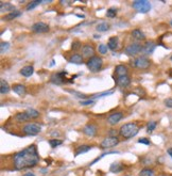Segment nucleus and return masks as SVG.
<instances>
[{
  "instance_id": "f257e3e1",
  "label": "nucleus",
  "mask_w": 172,
  "mask_h": 176,
  "mask_svg": "<svg viewBox=\"0 0 172 176\" xmlns=\"http://www.w3.org/2000/svg\"><path fill=\"white\" fill-rule=\"evenodd\" d=\"M14 167L16 170H23L30 169L37 166L40 162V155H38L37 147L35 144L23 148L19 153L14 156Z\"/></svg>"
},
{
  "instance_id": "f03ea898",
  "label": "nucleus",
  "mask_w": 172,
  "mask_h": 176,
  "mask_svg": "<svg viewBox=\"0 0 172 176\" xmlns=\"http://www.w3.org/2000/svg\"><path fill=\"white\" fill-rule=\"evenodd\" d=\"M139 131V126L136 123H126L119 129V134L124 139H130L135 137Z\"/></svg>"
},
{
  "instance_id": "7ed1b4c3",
  "label": "nucleus",
  "mask_w": 172,
  "mask_h": 176,
  "mask_svg": "<svg viewBox=\"0 0 172 176\" xmlns=\"http://www.w3.org/2000/svg\"><path fill=\"white\" fill-rule=\"evenodd\" d=\"M86 66H87V68L89 69L90 72H92V73H97V72H99L101 68H102L103 60L100 57L95 56V57L88 59V60L86 61Z\"/></svg>"
},
{
  "instance_id": "20e7f679",
  "label": "nucleus",
  "mask_w": 172,
  "mask_h": 176,
  "mask_svg": "<svg viewBox=\"0 0 172 176\" xmlns=\"http://www.w3.org/2000/svg\"><path fill=\"white\" fill-rule=\"evenodd\" d=\"M23 134L27 136H37L40 131H42V126L40 124L36 123H29L22 127Z\"/></svg>"
},
{
  "instance_id": "39448f33",
  "label": "nucleus",
  "mask_w": 172,
  "mask_h": 176,
  "mask_svg": "<svg viewBox=\"0 0 172 176\" xmlns=\"http://www.w3.org/2000/svg\"><path fill=\"white\" fill-rule=\"evenodd\" d=\"M133 8L139 13H148L151 10V3L147 0H136L133 2Z\"/></svg>"
},
{
  "instance_id": "423d86ee",
  "label": "nucleus",
  "mask_w": 172,
  "mask_h": 176,
  "mask_svg": "<svg viewBox=\"0 0 172 176\" xmlns=\"http://www.w3.org/2000/svg\"><path fill=\"white\" fill-rule=\"evenodd\" d=\"M119 139L117 137H107V138L103 139V141L101 142V148L106 149V148H112V147L116 146L119 144Z\"/></svg>"
},
{
  "instance_id": "0eeeda50",
  "label": "nucleus",
  "mask_w": 172,
  "mask_h": 176,
  "mask_svg": "<svg viewBox=\"0 0 172 176\" xmlns=\"http://www.w3.org/2000/svg\"><path fill=\"white\" fill-rule=\"evenodd\" d=\"M141 50H143L141 44H139V43H133V44H130L126 48V53L128 56L133 57V56H136L139 53H141Z\"/></svg>"
},
{
  "instance_id": "6e6552de",
  "label": "nucleus",
  "mask_w": 172,
  "mask_h": 176,
  "mask_svg": "<svg viewBox=\"0 0 172 176\" xmlns=\"http://www.w3.org/2000/svg\"><path fill=\"white\" fill-rule=\"evenodd\" d=\"M134 65L136 68L138 69H147L150 67L151 65V62L148 58L146 57H139L137 59H135V62H134Z\"/></svg>"
},
{
  "instance_id": "1a4fd4ad",
  "label": "nucleus",
  "mask_w": 172,
  "mask_h": 176,
  "mask_svg": "<svg viewBox=\"0 0 172 176\" xmlns=\"http://www.w3.org/2000/svg\"><path fill=\"white\" fill-rule=\"evenodd\" d=\"M49 29H50L49 26L46 23H43V21L35 23L32 26V31L35 32V33H45V32H48Z\"/></svg>"
},
{
  "instance_id": "9d476101",
  "label": "nucleus",
  "mask_w": 172,
  "mask_h": 176,
  "mask_svg": "<svg viewBox=\"0 0 172 176\" xmlns=\"http://www.w3.org/2000/svg\"><path fill=\"white\" fill-rule=\"evenodd\" d=\"M116 82H117L118 86H120V88H128L131 84V78L129 75L120 76V77H117Z\"/></svg>"
},
{
  "instance_id": "9b49d317",
  "label": "nucleus",
  "mask_w": 172,
  "mask_h": 176,
  "mask_svg": "<svg viewBox=\"0 0 172 176\" xmlns=\"http://www.w3.org/2000/svg\"><path fill=\"white\" fill-rule=\"evenodd\" d=\"M123 119V114L121 112H115V113L111 114L107 117V123L111 124V125H116V124L119 123L121 119Z\"/></svg>"
},
{
  "instance_id": "f8f14e48",
  "label": "nucleus",
  "mask_w": 172,
  "mask_h": 176,
  "mask_svg": "<svg viewBox=\"0 0 172 176\" xmlns=\"http://www.w3.org/2000/svg\"><path fill=\"white\" fill-rule=\"evenodd\" d=\"M81 50H82L83 58L90 59L95 57V48L92 46H90V45H84V46H82Z\"/></svg>"
},
{
  "instance_id": "ddd939ff",
  "label": "nucleus",
  "mask_w": 172,
  "mask_h": 176,
  "mask_svg": "<svg viewBox=\"0 0 172 176\" xmlns=\"http://www.w3.org/2000/svg\"><path fill=\"white\" fill-rule=\"evenodd\" d=\"M155 47H156V44L154 42H147L143 46L141 53H143V55H151V53H153Z\"/></svg>"
},
{
  "instance_id": "4468645a",
  "label": "nucleus",
  "mask_w": 172,
  "mask_h": 176,
  "mask_svg": "<svg viewBox=\"0 0 172 176\" xmlns=\"http://www.w3.org/2000/svg\"><path fill=\"white\" fill-rule=\"evenodd\" d=\"M64 80H65V73H57L51 77V82L57 86H61L64 83Z\"/></svg>"
},
{
  "instance_id": "2eb2a0df",
  "label": "nucleus",
  "mask_w": 172,
  "mask_h": 176,
  "mask_svg": "<svg viewBox=\"0 0 172 176\" xmlns=\"http://www.w3.org/2000/svg\"><path fill=\"white\" fill-rule=\"evenodd\" d=\"M12 89L17 95H19V96H23V95H26V93H27V89H26V86H23V84H20V83L14 84Z\"/></svg>"
},
{
  "instance_id": "dca6fc26",
  "label": "nucleus",
  "mask_w": 172,
  "mask_h": 176,
  "mask_svg": "<svg viewBox=\"0 0 172 176\" xmlns=\"http://www.w3.org/2000/svg\"><path fill=\"white\" fill-rule=\"evenodd\" d=\"M83 132H84L86 136H88V137H95V136H96V134H97L96 126L88 124V125H86L85 127L83 128Z\"/></svg>"
},
{
  "instance_id": "f3484780",
  "label": "nucleus",
  "mask_w": 172,
  "mask_h": 176,
  "mask_svg": "<svg viewBox=\"0 0 172 176\" xmlns=\"http://www.w3.org/2000/svg\"><path fill=\"white\" fill-rule=\"evenodd\" d=\"M20 75L23 76V77H30V76L33 75L34 73V67L32 65H27V66H23L22 68L20 69Z\"/></svg>"
},
{
  "instance_id": "a211bd4d",
  "label": "nucleus",
  "mask_w": 172,
  "mask_h": 176,
  "mask_svg": "<svg viewBox=\"0 0 172 176\" xmlns=\"http://www.w3.org/2000/svg\"><path fill=\"white\" fill-rule=\"evenodd\" d=\"M115 74L117 75V77H120V76H124L128 75V67L126 65H117L115 68Z\"/></svg>"
},
{
  "instance_id": "6ab92c4d",
  "label": "nucleus",
  "mask_w": 172,
  "mask_h": 176,
  "mask_svg": "<svg viewBox=\"0 0 172 176\" xmlns=\"http://www.w3.org/2000/svg\"><path fill=\"white\" fill-rule=\"evenodd\" d=\"M91 148H92V146H90V145H87V144L80 145V146H78V147H77V149H76V156H79V155H81V154L87 153V152L90 151Z\"/></svg>"
},
{
  "instance_id": "aec40b11",
  "label": "nucleus",
  "mask_w": 172,
  "mask_h": 176,
  "mask_svg": "<svg viewBox=\"0 0 172 176\" xmlns=\"http://www.w3.org/2000/svg\"><path fill=\"white\" fill-rule=\"evenodd\" d=\"M10 90H11L10 84H9L5 80L1 79V81H0V93H1L2 95L8 94V93L10 92Z\"/></svg>"
},
{
  "instance_id": "412c9836",
  "label": "nucleus",
  "mask_w": 172,
  "mask_h": 176,
  "mask_svg": "<svg viewBox=\"0 0 172 176\" xmlns=\"http://www.w3.org/2000/svg\"><path fill=\"white\" fill-rule=\"evenodd\" d=\"M107 47L111 50H116L118 47V38L117 36H112L108 40V43H107Z\"/></svg>"
},
{
  "instance_id": "4be33fe9",
  "label": "nucleus",
  "mask_w": 172,
  "mask_h": 176,
  "mask_svg": "<svg viewBox=\"0 0 172 176\" xmlns=\"http://www.w3.org/2000/svg\"><path fill=\"white\" fill-rule=\"evenodd\" d=\"M15 119H16L18 123H25V122H28L30 119L29 116L25 112H19L15 116Z\"/></svg>"
},
{
  "instance_id": "5701e85b",
  "label": "nucleus",
  "mask_w": 172,
  "mask_h": 176,
  "mask_svg": "<svg viewBox=\"0 0 172 176\" xmlns=\"http://www.w3.org/2000/svg\"><path fill=\"white\" fill-rule=\"evenodd\" d=\"M122 170H123V164L120 162H114L111 164V168H109V171L112 173H119Z\"/></svg>"
},
{
  "instance_id": "b1692460",
  "label": "nucleus",
  "mask_w": 172,
  "mask_h": 176,
  "mask_svg": "<svg viewBox=\"0 0 172 176\" xmlns=\"http://www.w3.org/2000/svg\"><path fill=\"white\" fill-rule=\"evenodd\" d=\"M132 36L134 38H136V40H138V41H143V40H146V35H145V33H143L141 30H139V29H134L132 31Z\"/></svg>"
},
{
  "instance_id": "393cba45",
  "label": "nucleus",
  "mask_w": 172,
  "mask_h": 176,
  "mask_svg": "<svg viewBox=\"0 0 172 176\" xmlns=\"http://www.w3.org/2000/svg\"><path fill=\"white\" fill-rule=\"evenodd\" d=\"M69 61L74 64H82L83 63V56L79 55V53H74L71 57L69 58Z\"/></svg>"
},
{
  "instance_id": "a878e982",
  "label": "nucleus",
  "mask_w": 172,
  "mask_h": 176,
  "mask_svg": "<svg viewBox=\"0 0 172 176\" xmlns=\"http://www.w3.org/2000/svg\"><path fill=\"white\" fill-rule=\"evenodd\" d=\"M21 15V12L20 11H17V10H15V11H13V12H11V13H9L8 15H6L5 17H4V20H13V19H15V18H17V17H19Z\"/></svg>"
},
{
  "instance_id": "bb28decb",
  "label": "nucleus",
  "mask_w": 172,
  "mask_h": 176,
  "mask_svg": "<svg viewBox=\"0 0 172 176\" xmlns=\"http://www.w3.org/2000/svg\"><path fill=\"white\" fill-rule=\"evenodd\" d=\"M0 6H1V9H0L1 13H3L4 11H5V12H8V11H12V12L15 11L14 6H13L11 3H9V2H5V3H4V2H1V3H0Z\"/></svg>"
},
{
  "instance_id": "cd10ccee",
  "label": "nucleus",
  "mask_w": 172,
  "mask_h": 176,
  "mask_svg": "<svg viewBox=\"0 0 172 176\" xmlns=\"http://www.w3.org/2000/svg\"><path fill=\"white\" fill-rule=\"evenodd\" d=\"M109 28H111V26H109V24H107V23H101L96 26L97 31H99V32H105V31H107V30H109Z\"/></svg>"
},
{
  "instance_id": "c85d7f7f",
  "label": "nucleus",
  "mask_w": 172,
  "mask_h": 176,
  "mask_svg": "<svg viewBox=\"0 0 172 176\" xmlns=\"http://www.w3.org/2000/svg\"><path fill=\"white\" fill-rule=\"evenodd\" d=\"M138 176H155V172H154L152 169L150 168H146L143 170H141L139 172Z\"/></svg>"
},
{
  "instance_id": "c756f323",
  "label": "nucleus",
  "mask_w": 172,
  "mask_h": 176,
  "mask_svg": "<svg viewBox=\"0 0 172 176\" xmlns=\"http://www.w3.org/2000/svg\"><path fill=\"white\" fill-rule=\"evenodd\" d=\"M26 113L29 116L30 119H36V117L40 116V112H38L37 110H35V109H27V110H26Z\"/></svg>"
},
{
  "instance_id": "7c9ffc66",
  "label": "nucleus",
  "mask_w": 172,
  "mask_h": 176,
  "mask_svg": "<svg viewBox=\"0 0 172 176\" xmlns=\"http://www.w3.org/2000/svg\"><path fill=\"white\" fill-rule=\"evenodd\" d=\"M62 143H63V141L59 140V139H51V140H49V144H50V146L52 147V148H55V147L60 146Z\"/></svg>"
},
{
  "instance_id": "2f4dec72",
  "label": "nucleus",
  "mask_w": 172,
  "mask_h": 176,
  "mask_svg": "<svg viewBox=\"0 0 172 176\" xmlns=\"http://www.w3.org/2000/svg\"><path fill=\"white\" fill-rule=\"evenodd\" d=\"M42 3V1L40 0H34V1H31L29 4L27 6V11H31L33 10V9H35L36 6H38V4Z\"/></svg>"
},
{
  "instance_id": "473e14b6",
  "label": "nucleus",
  "mask_w": 172,
  "mask_h": 176,
  "mask_svg": "<svg viewBox=\"0 0 172 176\" xmlns=\"http://www.w3.org/2000/svg\"><path fill=\"white\" fill-rule=\"evenodd\" d=\"M116 15H117V9L116 8H109L106 11V16L109 17V18H114Z\"/></svg>"
},
{
  "instance_id": "72a5a7b5",
  "label": "nucleus",
  "mask_w": 172,
  "mask_h": 176,
  "mask_svg": "<svg viewBox=\"0 0 172 176\" xmlns=\"http://www.w3.org/2000/svg\"><path fill=\"white\" fill-rule=\"evenodd\" d=\"M156 126H157V123H156L155 121L149 122V123H148V125H147V131L148 132H152L156 128Z\"/></svg>"
},
{
  "instance_id": "f704fd0d",
  "label": "nucleus",
  "mask_w": 172,
  "mask_h": 176,
  "mask_svg": "<svg viewBox=\"0 0 172 176\" xmlns=\"http://www.w3.org/2000/svg\"><path fill=\"white\" fill-rule=\"evenodd\" d=\"M10 48V44L8 42H1L0 43V50H1V53H5L6 50H9Z\"/></svg>"
},
{
  "instance_id": "c9c22d12",
  "label": "nucleus",
  "mask_w": 172,
  "mask_h": 176,
  "mask_svg": "<svg viewBox=\"0 0 172 176\" xmlns=\"http://www.w3.org/2000/svg\"><path fill=\"white\" fill-rule=\"evenodd\" d=\"M98 50H99V53H100L101 55H105V53H107V50H108V47H107V45L101 44V45H99Z\"/></svg>"
},
{
  "instance_id": "e433bc0d",
  "label": "nucleus",
  "mask_w": 172,
  "mask_h": 176,
  "mask_svg": "<svg viewBox=\"0 0 172 176\" xmlns=\"http://www.w3.org/2000/svg\"><path fill=\"white\" fill-rule=\"evenodd\" d=\"M71 92V94L72 95H74V96H77L78 98H87V95H85V94H82V93H80V92H77V91H70Z\"/></svg>"
},
{
  "instance_id": "4c0bfd02",
  "label": "nucleus",
  "mask_w": 172,
  "mask_h": 176,
  "mask_svg": "<svg viewBox=\"0 0 172 176\" xmlns=\"http://www.w3.org/2000/svg\"><path fill=\"white\" fill-rule=\"evenodd\" d=\"M95 103L94 99H86V101H80V105L82 106H89V105H92Z\"/></svg>"
},
{
  "instance_id": "58836bf2",
  "label": "nucleus",
  "mask_w": 172,
  "mask_h": 176,
  "mask_svg": "<svg viewBox=\"0 0 172 176\" xmlns=\"http://www.w3.org/2000/svg\"><path fill=\"white\" fill-rule=\"evenodd\" d=\"M113 94V91H107V92H103L101 94H98V95H95V98H98V97H104V96H107V95H112Z\"/></svg>"
},
{
  "instance_id": "ea45409f",
  "label": "nucleus",
  "mask_w": 172,
  "mask_h": 176,
  "mask_svg": "<svg viewBox=\"0 0 172 176\" xmlns=\"http://www.w3.org/2000/svg\"><path fill=\"white\" fill-rule=\"evenodd\" d=\"M80 47H81V43L78 42V41L74 42V43H72V45H71V48L74 49V50H78V49L80 48Z\"/></svg>"
},
{
  "instance_id": "a19ab883",
  "label": "nucleus",
  "mask_w": 172,
  "mask_h": 176,
  "mask_svg": "<svg viewBox=\"0 0 172 176\" xmlns=\"http://www.w3.org/2000/svg\"><path fill=\"white\" fill-rule=\"evenodd\" d=\"M139 143H141V144H145V145H150V140L147 138H140L138 140Z\"/></svg>"
},
{
  "instance_id": "79ce46f5",
  "label": "nucleus",
  "mask_w": 172,
  "mask_h": 176,
  "mask_svg": "<svg viewBox=\"0 0 172 176\" xmlns=\"http://www.w3.org/2000/svg\"><path fill=\"white\" fill-rule=\"evenodd\" d=\"M165 105L168 108H172V98H166L165 99Z\"/></svg>"
},
{
  "instance_id": "37998d69",
  "label": "nucleus",
  "mask_w": 172,
  "mask_h": 176,
  "mask_svg": "<svg viewBox=\"0 0 172 176\" xmlns=\"http://www.w3.org/2000/svg\"><path fill=\"white\" fill-rule=\"evenodd\" d=\"M117 132L118 131H116V130H111V131H109V134H111L112 137H115V136H117Z\"/></svg>"
},
{
  "instance_id": "c03bdc74",
  "label": "nucleus",
  "mask_w": 172,
  "mask_h": 176,
  "mask_svg": "<svg viewBox=\"0 0 172 176\" xmlns=\"http://www.w3.org/2000/svg\"><path fill=\"white\" fill-rule=\"evenodd\" d=\"M167 153H168L169 156H170V157L172 158V147H170V148L167 149Z\"/></svg>"
},
{
  "instance_id": "a18cd8bd",
  "label": "nucleus",
  "mask_w": 172,
  "mask_h": 176,
  "mask_svg": "<svg viewBox=\"0 0 172 176\" xmlns=\"http://www.w3.org/2000/svg\"><path fill=\"white\" fill-rule=\"evenodd\" d=\"M22 176H35L33 174V173H31V172H28V173H26V174H23Z\"/></svg>"
},
{
  "instance_id": "49530a36",
  "label": "nucleus",
  "mask_w": 172,
  "mask_h": 176,
  "mask_svg": "<svg viewBox=\"0 0 172 176\" xmlns=\"http://www.w3.org/2000/svg\"><path fill=\"white\" fill-rule=\"evenodd\" d=\"M160 176H168V175H166V174H162V175H160Z\"/></svg>"
},
{
  "instance_id": "de8ad7c7",
  "label": "nucleus",
  "mask_w": 172,
  "mask_h": 176,
  "mask_svg": "<svg viewBox=\"0 0 172 176\" xmlns=\"http://www.w3.org/2000/svg\"><path fill=\"white\" fill-rule=\"evenodd\" d=\"M170 25H171V26H172V20H171V21H170Z\"/></svg>"
},
{
  "instance_id": "09e8293b",
  "label": "nucleus",
  "mask_w": 172,
  "mask_h": 176,
  "mask_svg": "<svg viewBox=\"0 0 172 176\" xmlns=\"http://www.w3.org/2000/svg\"><path fill=\"white\" fill-rule=\"evenodd\" d=\"M170 60L172 61V56H171V57H170Z\"/></svg>"
}]
</instances>
